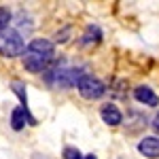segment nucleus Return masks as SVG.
Wrapping results in <instances>:
<instances>
[{
	"label": "nucleus",
	"mask_w": 159,
	"mask_h": 159,
	"mask_svg": "<svg viewBox=\"0 0 159 159\" xmlns=\"http://www.w3.org/2000/svg\"><path fill=\"white\" fill-rule=\"evenodd\" d=\"M53 61H55V47H53L51 40H47V38L30 40V45L25 47L24 53V66L28 72L32 74L47 72Z\"/></svg>",
	"instance_id": "1"
},
{
	"label": "nucleus",
	"mask_w": 159,
	"mask_h": 159,
	"mask_svg": "<svg viewBox=\"0 0 159 159\" xmlns=\"http://www.w3.org/2000/svg\"><path fill=\"white\" fill-rule=\"evenodd\" d=\"M83 74L85 72L79 70V68H66L61 64H55V66H51L49 70L45 72V81L51 87H55V89H70V87L79 85Z\"/></svg>",
	"instance_id": "2"
},
{
	"label": "nucleus",
	"mask_w": 159,
	"mask_h": 159,
	"mask_svg": "<svg viewBox=\"0 0 159 159\" xmlns=\"http://www.w3.org/2000/svg\"><path fill=\"white\" fill-rule=\"evenodd\" d=\"M25 53V43L17 30H7L0 34V55L2 57H17Z\"/></svg>",
	"instance_id": "3"
},
{
	"label": "nucleus",
	"mask_w": 159,
	"mask_h": 159,
	"mask_svg": "<svg viewBox=\"0 0 159 159\" xmlns=\"http://www.w3.org/2000/svg\"><path fill=\"white\" fill-rule=\"evenodd\" d=\"M76 89H79V93L85 100H98L106 93L104 83L100 79H96L93 74H83L81 81H79V85H76Z\"/></svg>",
	"instance_id": "4"
},
{
	"label": "nucleus",
	"mask_w": 159,
	"mask_h": 159,
	"mask_svg": "<svg viewBox=\"0 0 159 159\" xmlns=\"http://www.w3.org/2000/svg\"><path fill=\"white\" fill-rule=\"evenodd\" d=\"M25 123H30V125H36V119L30 115V110H25L24 106H17V108H13L11 112V127L15 132H19V129H24Z\"/></svg>",
	"instance_id": "5"
},
{
	"label": "nucleus",
	"mask_w": 159,
	"mask_h": 159,
	"mask_svg": "<svg viewBox=\"0 0 159 159\" xmlns=\"http://www.w3.org/2000/svg\"><path fill=\"white\" fill-rule=\"evenodd\" d=\"M138 151L148 159H159V138H155V136H144L138 142Z\"/></svg>",
	"instance_id": "6"
},
{
	"label": "nucleus",
	"mask_w": 159,
	"mask_h": 159,
	"mask_svg": "<svg viewBox=\"0 0 159 159\" xmlns=\"http://www.w3.org/2000/svg\"><path fill=\"white\" fill-rule=\"evenodd\" d=\"M100 117H102V121L106 123V125H110V127L121 125V121H123L121 110L117 108L115 104H104V106L100 108Z\"/></svg>",
	"instance_id": "7"
},
{
	"label": "nucleus",
	"mask_w": 159,
	"mask_h": 159,
	"mask_svg": "<svg viewBox=\"0 0 159 159\" xmlns=\"http://www.w3.org/2000/svg\"><path fill=\"white\" fill-rule=\"evenodd\" d=\"M134 98L140 102V104H144V106H157L159 104V96L147 85H140L134 89Z\"/></svg>",
	"instance_id": "8"
},
{
	"label": "nucleus",
	"mask_w": 159,
	"mask_h": 159,
	"mask_svg": "<svg viewBox=\"0 0 159 159\" xmlns=\"http://www.w3.org/2000/svg\"><path fill=\"white\" fill-rule=\"evenodd\" d=\"M100 40H102V30H100L98 25L89 24L87 30L83 32V36H81V45L83 47H87V45H98Z\"/></svg>",
	"instance_id": "9"
},
{
	"label": "nucleus",
	"mask_w": 159,
	"mask_h": 159,
	"mask_svg": "<svg viewBox=\"0 0 159 159\" xmlns=\"http://www.w3.org/2000/svg\"><path fill=\"white\" fill-rule=\"evenodd\" d=\"M11 87H13V91H15V96L21 100V106H24L25 110H30V108H28V93H25L28 87H25V83H24V81H13Z\"/></svg>",
	"instance_id": "10"
},
{
	"label": "nucleus",
	"mask_w": 159,
	"mask_h": 159,
	"mask_svg": "<svg viewBox=\"0 0 159 159\" xmlns=\"http://www.w3.org/2000/svg\"><path fill=\"white\" fill-rule=\"evenodd\" d=\"M9 21H11V11L2 7V9H0V34L7 32V30H11V28H9Z\"/></svg>",
	"instance_id": "11"
},
{
	"label": "nucleus",
	"mask_w": 159,
	"mask_h": 159,
	"mask_svg": "<svg viewBox=\"0 0 159 159\" xmlns=\"http://www.w3.org/2000/svg\"><path fill=\"white\" fill-rule=\"evenodd\" d=\"M64 159H85V155H81V151L74 147H66L64 148Z\"/></svg>",
	"instance_id": "12"
},
{
	"label": "nucleus",
	"mask_w": 159,
	"mask_h": 159,
	"mask_svg": "<svg viewBox=\"0 0 159 159\" xmlns=\"http://www.w3.org/2000/svg\"><path fill=\"white\" fill-rule=\"evenodd\" d=\"M153 129H155V132L159 134V112L155 115V119H153Z\"/></svg>",
	"instance_id": "13"
},
{
	"label": "nucleus",
	"mask_w": 159,
	"mask_h": 159,
	"mask_svg": "<svg viewBox=\"0 0 159 159\" xmlns=\"http://www.w3.org/2000/svg\"><path fill=\"white\" fill-rule=\"evenodd\" d=\"M85 159H98V157H96V155L91 153V155H85Z\"/></svg>",
	"instance_id": "14"
}]
</instances>
